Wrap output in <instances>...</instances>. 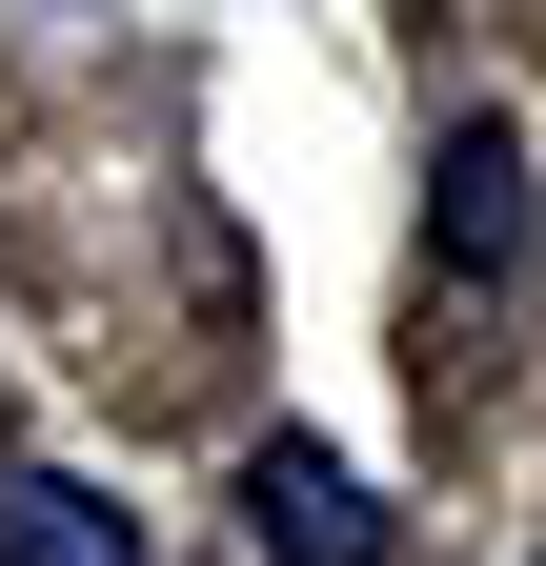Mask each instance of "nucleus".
Returning a JSON list of instances; mask_svg holds the SVG:
<instances>
[{
	"instance_id": "nucleus-1",
	"label": "nucleus",
	"mask_w": 546,
	"mask_h": 566,
	"mask_svg": "<svg viewBox=\"0 0 546 566\" xmlns=\"http://www.w3.org/2000/svg\"><path fill=\"white\" fill-rule=\"evenodd\" d=\"M426 324H465V365L526 324V142H506V122L445 142V263H426Z\"/></svg>"
},
{
	"instance_id": "nucleus-2",
	"label": "nucleus",
	"mask_w": 546,
	"mask_h": 566,
	"mask_svg": "<svg viewBox=\"0 0 546 566\" xmlns=\"http://www.w3.org/2000/svg\"><path fill=\"white\" fill-rule=\"evenodd\" d=\"M243 546H263V566H385V506H365L324 446H263V465H243Z\"/></svg>"
},
{
	"instance_id": "nucleus-3",
	"label": "nucleus",
	"mask_w": 546,
	"mask_h": 566,
	"mask_svg": "<svg viewBox=\"0 0 546 566\" xmlns=\"http://www.w3.org/2000/svg\"><path fill=\"white\" fill-rule=\"evenodd\" d=\"M0 566H143V506H102V485L21 465V485H0Z\"/></svg>"
}]
</instances>
